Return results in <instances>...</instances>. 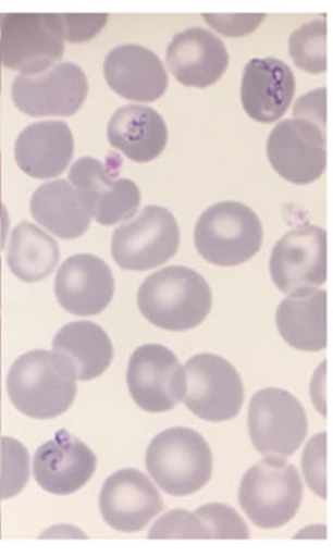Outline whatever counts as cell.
Listing matches in <instances>:
<instances>
[{
  "instance_id": "d590c367",
  "label": "cell",
  "mask_w": 333,
  "mask_h": 557,
  "mask_svg": "<svg viewBox=\"0 0 333 557\" xmlns=\"http://www.w3.org/2000/svg\"><path fill=\"white\" fill-rule=\"evenodd\" d=\"M0 537H2V532H0Z\"/></svg>"
},
{
  "instance_id": "2e32d148",
  "label": "cell",
  "mask_w": 333,
  "mask_h": 557,
  "mask_svg": "<svg viewBox=\"0 0 333 557\" xmlns=\"http://www.w3.org/2000/svg\"><path fill=\"white\" fill-rule=\"evenodd\" d=\"M114 292V276L110 267L90 253L70 257L57 275L58 301L73 315L100 314L111 304Z\"/></svg>"
},
{
  "instance_id": "52a82bcc",
  "label": "cell",
  "mask_w": 333,
  "mask_h": 557,
  "mask_svg": "<svg viewBox=\"0 0 333 557\" xmlns=\"http://www.w3.org/2000/svg\"><path fill=\"white\" fill-rule=\"evenodd\" d=\"M178 246L180 228L173 213L149 206L136 220L114 231L112 256L123 270L145 272L173 259Z\"/></svg>"
},
{
  "instance_id": "d6a6232c",
  "label": "cell",
  "mask_w": 333,
  "mask_h": 557,
  "mask_svg": "<svg viewBox=\"0 0 333 557\" xmlns=\"http://www.w3.org/2000/svg\"><path fill=\"white\" fill-rule=\"evenodd\" d=\"M266 17V14H206L207 23L220 32L221 35L229 37H242L251 34L259 27Z\"/></svg>"
},
{
  "instance_id": "ba28073f",
  "label": "cell",
  "mask_w": 333,
  "mask_h": 557,
  "mask_svg": "<svg viewBox=\"0 0 333 557\" xmlns=\"http://www.w3.org/2000/svg\"><path fill=\"white\" fill-rule=\"evenodd\" d=\"M249 432L255 448L262 455L294 456L308 433L303 404L283 389L257 392L249 407Z\"/></svg>"
},
{
  "instance_id": "cb8c5ba5",
  "label": "cell",
  "mask_w": 333,
  "mask_h": 557,
  "mask_svg": "<svg viewBox=\"0 0 333 557\" xmlns=\"http://www.w3.org/2000/svg\"><path fill=\"white\" fill-rule=\"evenodd\" d=\"M279 334L287 345L305 351L328 347V293L311 290L288 296L276 310Z\"/></svg>"
},
{
  "instance_id": "836d02e7",
  "label": "cell",
  "mask_w": 333,
  "mask_h": 557,
  "mask_svg": "<svg viewBox=\"0 0 333 557\" xmlns=\"http://www.w3.org/2000/svg\"><path fill=\"white\" fill-rule=\"evenodd\" d=\"M294 114L326 126V89H318L300 98L296 103Z\"/></svg>"
},
{
  "instance_id": "1f68e13d",
  "label": "cell",
  "mask_w": 333,
  "mask_h": 557,
  "mask_svg": "<svg viewBox=\"0 0 333 557\" xmlns=\"http://www.w3.org/2000/svg\"><path fill=\"white\" fill-rule=\"evenodd\" d=\"M63 40L81 42L92 39L103 29L107 14H59Z\"/></svg>"
},
{
  "instance_id": "e0dca14e",
  "label": "cell",
  "mask_w": 333,
  "mask_h": 557,
  "mask_svg": "<svg viewBox=\"0 0 333 557\" xmlns=\"http://www.w3.org/2000/svg\"><path fill=\"white\" fill-rule=\"evenodd\" d=\"M98 458L79 438L60 431L35 455L34 473L38 485L52 495H71L95 473Z\"/></svg>"
},
{
  "instance_id": "7c38bea8",
  "label": "cell",
  "mask_w": 333,
  "mask_h": 557,
  "mask_svg": "<svg viewBox=\"0 0 333 557\" xmlns=\"http://www.w3.org/2000/svg\"><path fill=\"white\" fill-rule=\"evenodd\" d=\"M127 387L143 410H173L185 398L186 374L175 352L161 345L137 348L128 361Z\"/></svg>"
},
{
  "instance_id": "d4e9b609",
  "label": "cell",
  "mask_w": 333,
  "mask_h": 557,
  "mask_svg": "<svg viewBox=\"0 0 333 557\" xmlns=\"http://www.w3.org/2000/svg\"><path fill=\"white\" fill-rule=\"evenodd\" d=\"M30 213L42 227L64 240L82 237L91 223L77 191L66 180L41 185L32 196Z\"/></svg>"
},
{
  "instance_id": "7402d4cb",
  "label": "cell",
  "mask_w": 333,
  "mask_h": 557,
  "mask_svg": "<svg viewBox=\"0 0 333 557\" xmlns=\"http://www.w3.org/2000/svg\"><path fill=\"white\" fill-rule=\"evenodd\" d=\"M52 352L75 381L100 377L114 355L111 338L92 321H74L63 326L52 341Z\"/></svg>"
},
{
  "instance_id": "3957f363",
  "label": "cell",
  "mask_w": 333,
  "mask_h": 557,
  "mask_svg": "<svg viewBox=\"0 0 333 557\" xmlns=\"http://www.w3.org/2000/svg\"><path fill=\"white\" fill-rule=\"evenodd\" d=\"M9 398L20 412L49 420L66 412L77 396V383L52 351L32 350L8 374Z\"/></svg>"
},
{
  "instance_id": "30bf717a",
  "label": "cell",
  "mask_w": 333,
  "mask_h": 557,
  "mask_svg": "<svg viewBox=\"0 0 333 557\" xmlns=\"http://www.w3.org/2000/svg\"><path fill=\"white\" fill-rule=\"evenodd\" d=\"M185 374V404L201 420L223 422L239 414L244 385L231 362L206 352L187 361Z\"/></svg>"
},
{
  "instance_id": "e575fe53",
  "label": "cell",
  "mask_w": 333,
  "mask_h": 557,
  "mask_svg": "<svg viewBox=\"0 0 333 557\" xmlns=\"http://www.w3.org/2000/svg\"><path fill=\"white\" fill-rule=\"evenodd\" d=\"M0 215H2V200H0Z\"/></svg>"
},
{
  "instance_id": "8992f818",
  "label": "cell",
  "mask_w": 333,
  "mask_h": 557,
  "mask_svg": "<svg viewBox=\"0 0 333 557\" xmlns=\"http://www.w3.org/2000/svg\"><path fill=\"white\" fill-rule=\"evenodd\" d=\"M0 34L4 67L21 74L45 72L63 57L59 14H5L0 17Z\"/></svg>"
},
{
  "instance_id": "7a4b0ae2",
  "label": "cell",
  "mask_w": 333,
  "mask_h": 557,
  "mask_svg": "<svg viewBox=\"0 0 333 557\" xmlns=\"http://www.w3.org/2000/svg\"><path fill=\"white\" fill-rule=\"evenodd\" d=\"M146 466L158 486L173 496L196 494L212 475L211 448L198 432L189 428H170L150 442Z\"/></svg>"
},
{
  "instance_id": "6da1fadb",
  "label": "cell",
  "mask_w": 333,
  "mask_h": 557,
  "mask_svg": "<svg viewBox=\"0 0 333 557\" xmlns=\"http://www.w3.org/2000/svg\"><path fill=\"white\" fill-rule=\"evenodd\" d=\"M137 305L150 324L168 331H187L209 315L212 293L198 272L170 265L146 278L139 287Z\"/></svg>"
},
{
  "instance_id": "ac0fdd59",
  "label": "cell",
  "mask_w": 333,
  "mask_h": 557,
  "mask_svg": "<svg viewBox=\"0 0 333 557\" xmlns=\"http://www.w3.org/2000/svg\"><path fill=\"white\" fill-rule=\"evenodd\" d=\"M103 72L110 88L126 100L153 102L168 89L163 62L152 50L141 46L112 49L104 60Z\"/></svg>"
},
{
  "instance_id": "9c48e42d",
  "label": "cell",
  "mask_w": 333,
  "mask_h": 557,
  "mask_svg": "<svg viewBox=\"0 0 333 557\" xmlns=\"http://www.w3.org/2000/svg\"><path fill=\"white\" fill-rule=\"evenodd\" d=\"M267 156L284 180L295 185L313 184L328 164L326 126L303 116L283 121L268 137Z\"/></svg>"
},
{
  "instance_id": "f1b7e54d",
  "label": "cell",
  "mask_w": 333,
  "mask_h": 557,
  "mask_svg": "<svg viewBox=\"0 0 333 557\" xmlns=\"http://www.w3.org/2000/svg\"><path fill=\"white\" fill-rule=\"evenodd\" d=\"M208 540H249L250 531L238 512L220 503L202 506L195 512Z\"/></svg>"
},
{
  "instance_id": "4316f807",
  "label": "cell",
  "mask_w": 333,
  "mask_h": 557,
  "mask_svg": "<svg viewBox=\"0 0 333 557\" xmlns=\"http://www.w3.org/2000/svg\"><path fill=\"white\" fill-rule=\"evenodd\" d=\"M328 21L318 18L297 28L289 37V57L296 66L311 74L328 70Z\"/></svg>"
},
{
  "instance_id": "277c9868",
  "label": "cell",
  "mask_w": 333,
  "mask_h": 557,
  "mask_svg": "<svg viewBox=\"0 0 333 557\" xmlns=\"http://www.w3.org/2000/svg\"><path fill=\"white\" fill-rule=\"evenodd\" d=\"M304 498V484L285 458L267 456L246 471L239 503L257 528L279 529L292 521Z\"/></svg>"
},
{
  "instance_id": "9a60e30c",
  "label": "cell",
  "mask_w": 333,
  "mask_h": 557,
  "mask_svg": "<svg viewBox=\"0 0 333 557\" xmlns=\"http://www.w3.org/2000/svg\"><path fill=\"white\" fill-rule=\"evenodd\" d=\"M100 509L112 529L135 533L143 531L164 509V503L141 471L128 468L104 481Z\"/></svg>"
},
{
  "instance_id": "5bb4252c",
  "label": "cell",
  "mask_w": 333,
  "mask_h": 557,
  "mask_svg": "<svg viewBox=\"0 0 333 557\" xmlns=\"http://www.w3.org/2000/svg\"><path fill=\"white\" fill-rule=\"evenodd\" d=\"M71 185L83 208L102 226L131 220L141 203V191L127 178L113 180L106 165L84 157L70 170Z\"/></svg>"
},
{
  "instance_id": "ffe728a7",
  "label": "cell",
  "mask_w": 333,
  "mask_h": 557,
  "mask_svg": "<svg viewBox=\"0 0 333 557\" xmlns=\"http://www.w3.org/2000/svg\"><path fill=\"white\" fill-rule=\"evenodd\" d=\"M295 90L294 73L284 61L266 58L246 64L242 102L254 121L268 124L281 120L292 106Z\"/></svg>"
},
{
  "instance_id": "5b68a950",
  "label": "cell",
  "mask_w": 333,
  "mask_h": 557,
  "mask_svg": "<svg viewBox=\"0 0 333 557\" xmlns=\"http://www.w3.org/2000/svg\"><path fill=\"white\" fill-rule=\"evenodd\" d=\"M262 242L259 216L238 201L214 203L196 224V248L203 260L214 265L233 267L249 261L260 251Z\"/></svg>"
},
{
  "instance_id": "44dd1931",
  "label": "cell",
  "mask_w": 333,
  "mask_h": 557,
  "mask_svg": "<svg viewBox=\"0 0 333 557\" xmlns=\"http://www.w3.org/2000/svg\"><path fill=\"white\" fill-rule=\"evenodd\" d=\"M74 152V139L64 122L32 124L15 144L16 163L24 173L38 180L57 177L66 170Z\"/></svg>"
},
{
  "instance_id": "603a6c76",
  "label": "cell",
  "mask_w": 333,
  "mask_h": 557,
  "mask_svg": "<svg viewBox=\"0 0 333 557\" xmlns=\"http://www.w3.org/2000/svg\"><path fill=\"white\" fill-rule=\"evenodd\" d=\"M107 135L114 148L136 163L152 162L168 144L163 116L146 106L122 107L112 115Z\"/></svg>"
},
{
  "instance_id": "f546056e",
  "label": "cell",
  "mask_w": 333,
  "mask_h": 557,
  "mask_svg": "<svg viewBox=\"0 0 333 557\" xmlns=\"http://www.w3.org/2000/svg\"><path fill=\"white\" fill-rule=\"evenodd\" d=\"M150 540H208L206 529L196 513L171 510L150 529Z\"/></svg>"
},
{
  "instance_id": "83f0119b",
  "label": "cell",
  "mask_w": 333,
  "mask_h": 557,
  "mask_svg": "<svg viewBox=\"0 0 333 557\" xmlns=\"http://www.w3.org/2000/svg\"><path fill=\"white\" fill-rule=\"evenodd\" d=\"M29 479V457L26 447L12 437L2 438V478L0 498L8 499L20 494Z\"/></svg>"
},
{
  "instance_id": "4dcf8cb0",
  "label": "cell",
  "mask_w": 333,
  "mask_h": 557,
  "mask_svg": "<svg viewBox=\"0 0 333 557\" xmlns=\"http://www.w3.org/2000/svg\"><path fill=\"white\" fill-rule=\"evenodd\" d=\"M328 435L321 433L308 443L304 454V471L309 487L322 498L328 497L326 487V455Z\"/></svg>"
},
{
  "instance_id": "4fadbf2b",
  "label": "cell",
  "mask_w": 333,
  "mask_h": 557,
  "mask_svg": "<svg viewBox=\"0 0 333 557\" xmlns=\"http://www.w3.org/2000/svg\"><path fill=\"white\" fill-rule=\"evenodd\" d=\"M88 79L77 64L57 63L37 74H21L12 88L13 101L29 116H71L88 96Z\"/></svg>"
},
{
  "instance_id": "484cf974",
  "label": "cell",
  "mask_w": 333,
  "mask_h": 557,
  "mask_svg": "<svg viewBox=\"0 0 333 557\" xmlns=\"http://www.w3.org/2000/svg\"><path fill=\"white\" fill-rule=\"evenodd\" d=\"M10 270L25 283L45 281L60 261L55 239L34 223L23 222L13 231L7 255Z\"/></svg>"
},
{
  "instance_id": "d6986e66",
  "label": "cell",
  "mask_w": 333,
  "mask_h": 557,
  "mask_svg": "<svg viewBox=\"0 0 333 557\" xmlns=\"http://www.w3.org/2000/svg\"><path fill=\"white\" fill-rule=\"evenodd\" d=\"M229 62V52L223 41L200 27L181 32L166 50L171 73L186 87H210L221 79Z\"/></svg>"
},
{
  "instance_id": "8fae6325",
  "label": "cell",
  "mask_w": 333,
  "mask_h": 557,
  "mask_svg": "<svg viewBox=\"0 0 333 557\" xmlns=\"http://www.w3.org/2000/svg\"><path fill=\"white\" fill-rule=\"evenodd\" d=\"M270 270L285 295L318 290L328 281L326 231L303 226L285 234L274 246Z\"/></svg>"
}]
</instances>
